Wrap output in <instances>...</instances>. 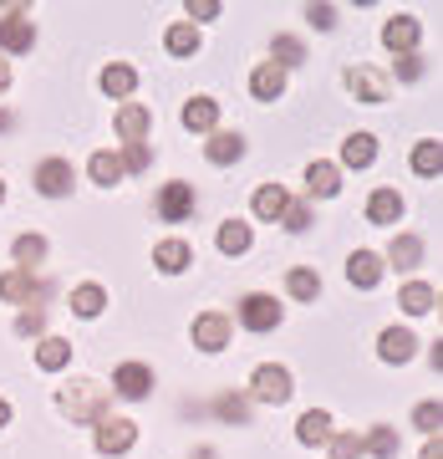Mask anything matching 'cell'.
I'll return each instance as SVG.
<instances>
[{
  "label": "cell",
  "mask_w": 443,
  "mask_h": 459,
  "mask_svg": "<svg viewBox=\"0 0 443 459\" xmlns=\"http://www.w3.org/2000/svg\"><path fill=\"white\" fill-rule=\"evenodd\" d=\"M107 388L102 383H92V377H77V383H66V388H56V409L72 419V424H98V419H107Z\"/></svg>",
  "instance_id": "obj_1"
},
{
  "label": "cell",
  "mask_w": 443,
  "mask_h": 459,
  "mask_svg": "<svg viewBox=\"0 0 443 459\" xmlns=\"http://www.w3.org/2000/svg\"><path fill=\"white\" fill-rule=\"evenodd\" d=\"M234 316H240V327L245 332H276L285 312H280V301L270 291H250V296H240Z\"/></svg>",
  "instance_id": "obj_2"
},
{
  "label": "cell",
  "mask_w": 443,
  "mask_h": 459,
  "mask_svg": "<svg viewBox=\"0 0 443 459\" xmlns=\"http://www.w3.org/2000/svg\"><path fill=\"white\" fill-rule=\"evenodd\" d=\"M250 394L260 398V403H291V394H295L291 368H280V362H260L255 377H250Z\"/></svg>",
  "instance_id": "obj_3"
},
{
  "label": "cell",
  "mask_w": 443,
  "mask_h": 459,
  "mask_svg": "<svg viewBox=\"0 0 443 459\" xmlns=\"http://www.w3.org/2000/svg\"><path fill=\"white\" fill-rule=\"evenodd\" d=\"M36 47V21L31 11H21V5H11L5 16H0V51L5 56H21V51Z\"/></svg>",
  "instance_id": "obj_4"
},
{
  "label": "cell",
  "mask_w": 443,
  "mask_h": 459,
  "mask_svg": "<svg viewBox=\"0 0 443 459\" xmlns=\"http://www.w3.org/2000/svg\"><path fill=\"white\" fill-rule=\"evenodd\" d=\"M194 204H199L194 184H183V179L164 184V189H158V199H153V210H158V220H164V225H183V220L194 214Z\"/></svg>",
  "instance_id": "obj_5"
},
{
  "label": "cell",
  "mask_w": 443,
  "mask_h": 459,
  "mask_svg": "<svg viewBox=\"0 0 443 459\" xmlns=\"http://www.w3.org/2000/svg\"><path fill=\"white\" fill-rule=\"evenodd\" d=\"M342 82H346V92H352L357 102H367V108H382V102H388V92H393L378 66H346Z\"/></svg>",
  "instance_id": "obj_6"
},
{
  "label": "cell",
  "mask_w": 443,
  "mask_h": 459,
  "mask_svg": "<svg viewBox=\"0 0 443 459\" xmlns=\"http://www.w3.org/2000/svg\"><path fill=\"white\" fill-rule=\"evenodd\" d=\"M31 184L41 199H66L72 184H77V169H72V159H47V164H36Z\"/></svg>",
  "instance_id": "obj_7"
},
{
  "label": "cell",
  "mask_w": 443,
  "mask_h": 459,
  "mask_svg": "<svg viewBox=\"0 0 443 459\" xmlns=\"http://www.w3.org/2000/svg\"><path fill=\"white\" fill-rule=\"evenodd\" d=\"M98 434H92V444H98V455H128L132 444H138V424H132V419H113V413H107V419H98Z\"/></svg>",
  "instance_id": "obj_8"
},
{
  "label": "cell",
  "mask_w": 443,
  "mask_h": 459,
  "mask_svg": "<svg viewBox=\"0 0 443 459\" xmlns=\"http://www.w3.org/2000/svg\"><path fill=\"white\" fill-rule=\"evenodd\" d=\"M47 296V281L36 276V271H5L0 276V301H11V307H31V301H41Z\"/></svg>",
  "instance_id": "obj_9"
},
{
  "label": "cell",
  "mask_w": 443,
  "mask_h": 459,
  "mask_svg": "<svg viewBox=\"0 0 443 459\" xmlns=\"http://www.w3.org/2000/svg\"><path fill=\"white\" fill-rule=\"evenodd\" d=\"M189 332H194V347H199V352H225V347H230L234 322H230L225 312H199Z\"/></svg>",
  "instance_id": "obj_10"
},
{
  "label": "cell",
  "mask_w": 443,
  "mask_h": 459,
  "mask_svg": "<svg viewBox=\"0 0 443 459\" xmlns=\"http://www.w3.org/2000/svg\"><path fill=\"white\" fill-rule=\"evenodd\" d=\"M113 394L128 398V403H143V398L153 394V368H148V362H123L113 373Z\"/></svg>",
  "instance_id": "obj_11"
},
{
  "label": "cell",
  "mask_w": 443,
  "mask_h": 459,
  "mask_svg": "<svg viewBox=\"0 0 443 459\" xmlns=\"http://www.w3.org/2000/svg\"><path fill=\"white\" fill-rule=\"evenodd\" d=\"M113 128L123 143H148V133H153V113H148L143 102H123L113 117Z\"/></svg>",
  "instance_id": "obj_12"
},
{
  "label": "cell",
  "mask_w": 443,
  "mask_h": 459,
  "mask_svg": "<svg viewBox=\"0 0 443 459\" xmlns=\"http://www.w3.org/2000/svg\"><path fill=\"white\" fill-rule=\"evenodd\" d=\"M382 276H388V265H382L378 250H352V255H346V281H352L357 291H372Z\"/></svg>",
  "instance_id": "obj_13"
},
{
  "label": "cell",
  "mask_w": 443,
  "mask_h": 459,
  "mask_svg": "<svg viewBox=\"0 0 443 459\" xmlns=\"http://www.w3.org/2000/svg\"><path fill=\"white\" fill-rule=\"evenodd\" d=\"M204 159H209L214 169L240 164V159H245V138H240V133H230V128H214L209 143H204Z\"/></svg>",
  "instance_id": "obj_14"
},
{
  "label": "cell",
  "mask_w": 443,
  "mask_h": 459,
  "mask_svg": "<svg viewBox=\"0 0 443 459\" xmlns=\"http://www.w3.org/2000/svg\"><path fill=\"white\" fill-rule=\"evenodd\" d=\"M418 36H423L418 16H393L382 26V47L393 51V56H408V51H418Z\"/></svg>",
  "instance_id": "obj_15"
},
{
  "label": "cell",
  "mask_w": 443,
  "mask_h": 459,
  "mask_svg": "<svg viewBox=\"0 0 443 459\" xmlns=\"http://www.w3.org/2000/svg\"><path fill=\"white\" fill-rule=\"evenodd\" d=\"M403 210H408V204H403V195H397L393 184H382V189L367 195V225H397Z\"/></svg>",
  "instance_id": "obj_16"
},
{
  "label": "cell",
  "mask_w": 443,
  "mask_h": 459,
  "mask_svg": "<svg viewBox=\"0 0 443 459\" xmlns=\"http://www.w3.org/2000/svg\"><path fill=\"white\" fill-rule=\"evenodd\" d=\"M153 265H158L164 276H183V271L194 265V246L179 240V235H174V240H158V246H153Z\"/></svg>",
  "instance_id": "obj_17"
},
{
  "label": "cell",
  "mask_w": 443,
  "mask_h": 459,
  "mask_svg": "<svg viewBox=\"0 0 443 459\" xmlns=\"http://www.w3.org/2000/svg\"><path fill=\"white\" fill-rule=\"evenodd\" d=\"M382 265H397V271H418V265H423V235H413V230L393 235V246H388Z\"/></svg>",
  "instance_id": "obj_18"
},
{
  "label": "cell",
  "mask_w": 443,
  "mask_h": 459,
  "mask_svg": "<svg viewBox=\"0 0 443 459\" xmlns=\"http://www.w3.org/2000/svg\"><path fill=\"white\" fill-rule=\"evenodd\" d=\"M250 92H255V102H280L285 98V72L276 62H260L250 72Z\"/></svg>",
  "instance_id": "obj_19"
},
{
  "label": "cell",
  "mask_w": 443,
  "mask_h": 459,
  "mask_svg": "<svg viewBox=\"0 0 443 459\" xmlns=\"http://www.w3.org/2000/svg\"><path fill=\"white\" fill-rule=\"evenodd\" d=\"M306 195H311V199H331V195H342V169L327 164V159L306 164Z\"/></svg>",
  "instance_id": "obj_20"
},
{
  "label": "cell",
  "mask_w": 443,
  "mask_h": 459,
  "mask_svg": "<svg viewBox=\"0 0 443 459\" xmlns=\"http://www.w3.org/2000/svg\"><path fill=\"white\" fill-rule=\"evenodd\" d=\"M413 352H418V337H413L408 327H382V337H378V358L382 362H408Z\"/></svg>",
  "instance_id": "obj_21"
},
{
  "label": "cell",
  "mask_w": 443,
  "mask_h": 459,
  "mask_svg": "<svg viewBox=\"0 0 443 459\" xmlns=\"http://www.w3.org/2000/svg\"><path fill=\"white\" fill-rule=\"evenodd\" d=\"M285 204H291V195H285L280 184H260V189H255V199H250V210H255V220H265V225H280V214H285Z\"/></svg>",
  "instance_id": "obj_22"
},
{
  "label": "cell",
  "mask_w": 443,
  "mask_h": 459,
  "mask_svg": "<svg viewBox=\"0 0 443 459\" xmlns=\"http://www.w3.org/2000/svg\"><path fill=\"white\" fill-rule=\"evenodd\" d=\"M179 117H183V128L189 133H214L219 128V102L214 98H189Z\"/></svg>",
  "instance_id": "obj_23"
},
{
  "label": "cell",
  "mask_w": 443,
  "mask_h": 459,
  "mask_svg": "<svg viewBox=\"0 0 443 459\" xmlns=\"http://www.w3.org/2000/svg\"><path fill=\"white\" fill-rule=\"evenodd\" d=\"M98 87L107 92V98L123 102V98H132V87H138V72H132L128 62H107V66H102V77H98Z\"/></svg>",
  "instance_id": "obj_24"
},
{
  "label": "cell",
  "mask_w": 443,
  "mask_h": 459,
  "mask_svg": "<svg viewBox=\"0 0 443 459\" xmlns=\"http://www.w3.org/2000/svg\"><path fill=\"white\" fill-rule=\"evenodd\" d=\"M337 429H331V413L327 409H306L301 413V424H295V439L306 444V449H316V444H327Z\"/></svg>",
  "instance_id": "obj_25"
},
{
  "label": "cell",
  "mask_w": 443,
  "mask_h": 459,
  "mask_svg": "<svg viewBox=\"0 0 443 459\" xmlns=\"http://www.w3.org/2000/svg\"><path fill=\"white\" fill-rule=\"evenodd\" d=\"M397 307H403L408 316H428L433 307H439V291H433L428 281H408V286L397 291Z\"/></svg>",
  "instance_id": "obj_26"
},
{
  "label": "cell",
  "mask_w": 443,
  "mask_h": 459,
  "mask_svg": "<svg viewBox=\"0 0 443 459\" xmlns=\"http://www.w3.org/2000/svg\"><path fill=\"white\" fill-rule=\"evenodd\" d=\"M204 47V36H199V26H189V21H174L164 31V51L168 56H194V51Z\"/></svg>",
  "instance_id": "obj_27"
},
{
  "label": "cell",
  "mask_w": 443,
  "mask_h": 459,
  "mask_svg": "<svg viewBox=\"0 0 443 459\" xmlns=\"http://www.w3.org/2000/svg\"><path fill=\"white\" fill-rule=\"evenodd\" d=\"M372 159H378V138L372 133H352L342 143V169H372Z\"/></svg>",
  "instance_id": "obj_28"
},
{
  "label": "cell",
  "mask_w": 443,
  "mask_h": 459,
  "mask_svg": "<svg viewBox=\"0 0 443 459\" xmlns=\"http://www.w3.org/2000/svg\"><path fill=\"white\" fill-rule=\"evenodd\" d=\"M66 362H72V342L66 337H41L36 342V368L41 373H62Z\"/></svg>",
  "instance_id": "obj_29"
},
{
  "label": "cell",
  "mask_w": 443,
  "mask_h": 459,
  "mask_svg": "<svg viewBox=\"0 0 443 459\" xmlns=\"http://www.w3.org/2000/svg\"><path fill=\"white\" fill-rule=\"evenodd\" d=\"M439 169H443L439 138H418V143H413V174H418V179H439Z\"/></svg>",
  "instance_id": "obj_30"
},
{
  "label": "cell",
  "mask_w": 443,
  "mask_h": 459,
  "mask_svg": "<svg viewBox=\"0 0 443 459\" xmlns=\"http://www.w3.org/2000/svg\"><path fill=\"white\" fill-rule=\"evenodd\" d=\"M72 312L82 316V322L102 316V312H107V291H102L98 281H87V286H77V291H72Z\"/></svg>",
  "instance_id": "obj_31"
},
{
  "label": "cell",
  "mask_w": 443,
  "mask_h": 459,
  "mask_svg": "<svg viewBox=\"0 0 443 459\" xmlns=\"http://www.w3.org/2000/svg\"><path fill=\"white\" fill-rule=\"evenodd\" d=\"M87 174H92V184L113 189V184H123V159H117L113 148H98V153H92V164H87Z\"/></svg>",
  "instance_id": "obj_32"
},
{
  "label": "cell",
  "mask_w": 443,
  "mask_h": 459,
  "mask_svg": "<svg viewBox=\"0 0 443 459\" xmlns=\"http://www.w3.org/2000/svg\"><path fill=\"white\" fill-rule=\"evenodd\" d=\"M11 261H16V271H36V265L47 261V235H16Z\"/></svg>",
  "instance_id": "obj_33"
},
{
  "label": "cell",
  "mask_w": 443,
  "mask_h": 459,
  "mask_svg": "<svg viewBox=\"0 0 443 459\" xmlns=\"http://www.w3.org/2000/svg\"><path fill=\"white\" fill-rule=\"evenodd\" d=\"M285 291H291V301H316L321 296V276H316L311 265H291L285 271Z\"/></svg>",
  "instance_id": "obj_34"
},
{
  "label": "cell",
  "mask_w": 443,
  "mask_h": 459,
  "mask_svg": "<svg viewBox=\"0 0 443 459\" xmlns=\"http://www.w3.org/2000/svg\"><path fill=\"white\" fill-rule=\"evenodd\" d=\"M362 449L378 459H397V449H403V439H397L393 424H372V434H362Z\"/></svg>",
  "instance_id": "obj_35"
},
{
  "label": "cell",
  "mask_w": 443,
  "mask_h": 459,
  "mask_svg": "<svg viewBox=\"0 0 443 459\" xmlns=\"http://www.w3.org/2000/svg\"><path fill=\"white\" fill-rule=\"evenodd\" d=\"M250 246H255V230H250L245 220H225V225H219V250H225V255H245Z\"/></svg>",
  "instance_id": "obj_36"
},
{
  "label": "cell",
  "mask_w": 443,
  "mask_h": 459,
  "mask_svg": "<svg viewBox=\"0 0 443 459\" xmlns=\"http://www.w3.org/2000/svg\"><path fill=\"white\" fill-rule=\"evenodd\" d=\"M270 62H276L280 72H285V66H301L306 62V41H301V36H276V41H270Z\"/></svg>",
  "instance_id": "obj_37"
},
{
  "label": "cell",
  "mask_w": 443,
  "mask_h": 459,
  "mask_svg": "<svg viewBox=\"0 0 443 459\" xmlns=\"http://www.w3.org/2000/svg\"><path fill=\"white\" fill-rule=\"evenodd\" d=\"M311 199H291V204H285V214H280V225L291 230V235H301V230H311Z\"/></svg>",
  "instance_id": "obj_38"
},
{
  "label": "cell",
  "mask_w": 443,
  "mask_h": 459,
  "mask_svg": "<svg viewBox=\"0 0 443 459\" xmlns=\"http://www.w3.org/2000/svg\"><path fill=\"white\" fill-rule=\"evenodd\" d=\"M123 174H143V169H153V148L148 143H123Z\"/></svg>",
  "instance_id": "obj_39"
},
{
  "label": "cell",
  "mask_w": 443,
  "mask_h": 459,
  "mask_svg": "<svg viewBox=\"0 0 443 459\" xmlns=\"http://www.w3.org/2000/svg\"><path fill=\"white\" fill-rule=\"evenodd\" d=\"M413 429H418V434H428V439H439L443 409H439V403H418V409H413Z\"/></svg>",
  "instance_id": "obj_40"
},
{
  "label": "cell",
  "mask_w": 443,
  "mask_h": 459,
  "mask_svg": "<svg viewBox=\"0 0 443 459\" xmlns=\"http://www.w3.org/2000/svg\"><path fill=\"white\" fill-rule=\"evenodd\" d=\"M327 449H331V459H362L367 455V449H362V434H331Z\"/></svg>",
  "instance_id": "obj_41"
},
{
  "label": "cell",
  "mask_w": 443,
  "mask_h": 459,
  "mask_svg": "<svg viewBox=\"0 0 443 459\" xmlns=\"http://www.w3.org/2000/svg\"><path fill=\"white\" fill-rule=\"evenodd\" d=\"M219 419H225V424H250V403L240 394H225L219 398Z\"/></svg>",
  "instance_id": "obj_42"
},
{
  "label": "cell",
  "mask_w": 443,
  "mask_h": 459,
  "mask_svg": "<svg viewBox=\"0 0 443 459\" xmlns=\"http://www.w3.org/2000/svg\"><path fill=\"white\" fill-rule=\"evenodd\" d=\"M16 332L21 337H41V332H47V312H41V307H26V312L16 316Z\"/></svg>",
  "instance_id": "obj_43"
},
{
  "label": "cell",
  "mask_w": 443,
  "mask_h": 459,
  "mask_svg": "<svg viewBox=\"0 0 443 459\" xmlns=\"http://www.w3.org/2000/svg\"><path fill=\"white\" fill-rule=\"evenodd\" d=\"M219 11H225L219 0H189V5H183V16H189V26H194V21H219Z\"/></svg>",
  "instance_id": "obj_44"
},
{
  "label": "cell",
  "mask_w": 443,
  "mask_h": 459,
  "mask_svg": "<svg viewBox=\"0 0 443 459\" xmlns=\"http://www.w3.org/2000/svg\"><path fill=\"white\" fill-rule=\"evenodd\" d=\"M393 72L403 77V82H418V77H423V56L408 51V56H397V62H393Z\"/></svg>",
  "instance_id": "obj_45"
},
{
  "label": "cell",
  "mask_w": 443,
  "mask_h": 459,
  "mask_svg": "<svg viewBox=\"0 0 443 459\" xmlns=\"http://www.w3.org/2000/svg\"><path fill=\"white\" fill-rule=\"evenodd\" d=\"M306 21H311L316 31H331V26H337V11H331V5H306Z\"/></svg>",
  "instance_id": "obj_46"
},
{
  "label": "cell",
  "mask_w": 443,
  "mask_h": 459,
  "mask_svg": "<svg viewBox=\"0 0 443 459\" xmlns=\"http://www.w3.org/2000/svg\"><path fill=\"white\" fill-rule=\"evenodd\" d=\"M418 459H443V444H439V439H428V444H423V455H418Z\"/></svg>",
  "instance_id": "obj_47"
},
{
  "label": "cell",
  "mask_w": 443,
  "mask_h": 459,
  "mask_svg": "<svg viewBox=\"0 0 443 459\" xmlns=\"http://www.w3.org/2000/svg\"><path fill=\"white\" fill-rule=\"evenodd\" d=\"M5 87H11V62L0 56V92H5Z\"/></svg>",
  "instance_id": "obj_48"
},
{
  "label": "cell",
  "mask_w": 443,
  "mask_h": 459,
  "mask_svg": "<svg viewBox=\"0 0 443 459\" xmlns=\"http://www.w3.org/2000/svg\"><path fill=\"white\" fill-rule=\"evenodd\" d=\"M11 424V403H5V398H0V429Z\"/></svg>",
  "instance_id": "obj_49"
},
{
  "label": "cell",
  "mask_w": 443,
  "mask_h": 459,
  "mask_svg": "<svg viewBox=\"0 0 443 459\" xmlns=\"http://www.w3.org/2000/svg\"><path fill=\"white\" fill-rule=\"evenodd\" d=\"M5 128H11V117H5V113H0V133H5Z\"/></svg>",
  "instance_id": "obj_50"
},
{
  "label": "cell",
  "mask_w": 443,
  "mask_h": 459,
  "mask_svg": "<svg viewBox=\"0 0 443 459\" xmlns=\"http://www.w3.org/2000/svg\"><path fill=\"white\" fill-rule=\"evenodd\" d=\"M0 204H5V179H0Z\"/></svg>",
  "instance_id": "obj_51"
}]
</instances>
